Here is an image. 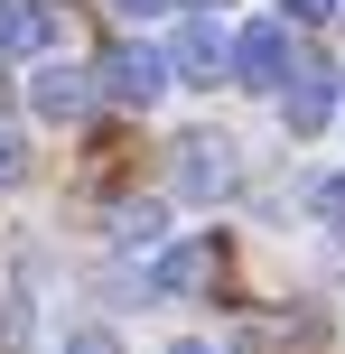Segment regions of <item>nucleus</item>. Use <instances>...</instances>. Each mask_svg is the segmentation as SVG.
Returning a JSON list of instances; mask_svg holds the SVG:
<instances>
[{
    "label": "nucleus",
    "instance_id": "1",
    "mask_svg": "<svg viewBox=\"0 0 345 354\" xmlns=\"http://www.w3.org/2000/svg\"><path fill=\"white\" fill-rule=\"evenodd\" d=\"M290 66H299V47H290V19H252V28H234V56H224V75H234V84L280 93V84H290Z\"/></svg>",
    "mask_w": 345,
    "mask_h": 354
},
{
    "label": "nucleus",
    "instance_id": "2",
    "mask_svg": "<svg viewBox=\"0 0 345 354\" xmlns=\"http://www.w3.org/2000/svg\"><path fill=\"white\" fill-rule=\"evenodd\" d=\"M224 196H234V140L187 131L178 140V205H224Z\"/></svg>",
    "mask_w": 345,
    "mask_h": 354
},
{
    "label": "nucleus",
    "instance_id": "3",
    "mask_svg": "<svg viewBox=\"0 0 345 354\" xmlns=\"http://www.w3.org/2000/svg\"><path fill=\"white\" fill-rule=\"evenodd\" d=\"M19 93H28L37 122H84V112H93V75L66 66V56H28V84H19Z\"/></svg>",
    "mask_w": 345,
    "mask_h": 354
},
{
    "label": "nucleus",
    "instance_id": "4",
    "mask_svg": "<svg viewBox=\"0 0 345 354\" xmlns=\"http://www.w3.org/2000/svg\"><path fill=\"white\" fill-rule=\"evenodd\" d=\"M93 93H112V103L149 112V103L168 93V56H159V47H112L103 66H93Z\"/></svg>",
    "mask_w": 345,
    "mask_h": 354
},
{
    "label": "nucleus",
    "instance_id": "5",
    "mask_svg": "<svg viewBox=\"0 0 345 354\" xmlns=\"http://www.w3.org/2000/svg\"><path fill=\"white\" fill-rule=\"evenodd\" d=\"M345 112V75L336 66H290V84H280V122L308 140V131H327Z\"/></svg>",
    "mask_w": 345,
    "mask_h": 354
},
{
    "label": "nucleus",
    "instance_id": "6",
    "mask_svg": "<svg viewBox=\"0 0 345 354\" xmlns=\"http://www.w3.org/2000/svg\"><path fill=\"white\" fill-rule=\"evenodd\" d=\"M224 56H234V37H224L215 19H187V28L168 37V75H178V84H224Z\"/></svg>",
    "mask_w": 345,
    "mask_h": 354
},
{
    "label": "nucleus",
    "instance_id": "7",
    "mask_svg": "<svg viewBox=\"0 0 345 354\" xmlns=\"http://www.w3.org/2000/svg\"><path fill=\"white\" fill-rule=\"evenodd\" d=\"M0 56H56V19H47V0H0Z\"/></svg>",
    "mask_w": 345,
    "mask_h": 354
},
{
    "label": "nucleus",
    "instance_id": "8",
    "mask_svg": "<svg viewBox=\"0 0 345 354\" xmlns=\"http://www.w3.org/2000/svg\"><path fill=\"white\" fill-rule=\"evenodd\" d=\"M159 233H168V205H159V196H131V205H112V243H122V252H149Z\"/></svg>",
    "mask_w": 345,
    "mask_h": 354
},
{
    "label": "nucleus",
    "instance_id": "9",
    "mask_svg": "<svg viewBox=\"0 0 345 354\" xmlns=\"http://www.w3.org/2000/svg\"><path fill=\"white\" fill-rule=\"evenodd\" d=\"M299 214L327 224V233H345V168H317L308 187H299Z\"/></svg>",
    "mask_w": 345,
    "mask_h": 354
},
{
    "label": "nucleus",
    "instance_id": "10",
    "mask_svg": "<svg viewBox=\"0 0 345 354\" xmlns=\"http://www.w3.org/2000/svg\"><path fill=\"white\" fill-rule=\"evenodd\" d=\"M205 270H215V252H205V243H178V252H159V270H149V280H159V289H196Z\"/></svg>",
    "mask_w": 345,
    "mask_h": 354
},
{
    "label": "nucleus",
    "instance_id": "11",
    "mask_svg": "<svg viewBox=\"0 0 345 354\" xmlns=\"http://www.w3.org/2000/svg\"><path fill=\"white\" fill-rule=\"evenodd\" d=\"M19 177H28V140H19V131H0V187H19Z\"/></svg>",
    "mask_w": 345,
    "mask_h": 354
},
{
    "label": "nucleus",
    "instance_id": "12",
    "mask_svg": "<svg viewBox=\"0 0 345 354\" xmlns=\"http://www.w3.org/2000/svg\"><path fill=\"white\" fill-rule=\"evenodd\" d=\"M280 10H290V19H336L345 0H280Z\"/></svg>",
    "mask_w": 345,
    "mask_h": 354
},
{
    "label": "nucleus",
    "instance_id": "13",
    "mask_svg": "<svg viewBox=\"0 0 345 354\" xmlns=\"http://www.w3.org/2000/svg\"><path fill=\"white\" fill-rule=\"evenodd\" d=\"M122 10H131V19H159V10H178V0H122Z\"/></svg>",
    "mask_w": 345,
    "mask_h": 354
},
{
    "label": "nucleus",
    "instance_id": "14",
    "mask_svg": "<svg viewBox=\"0 0 345 354\" xmlns=\"http://www.w3.org/2000/svg\"><path fill=\"white\" fill-rule=\"evenodd\" d=\"M168 354H215V345H168Z\"/></svg>",
    "mask_w": 345,
    "mask_h": 354
}]
</instances>
